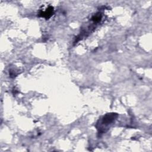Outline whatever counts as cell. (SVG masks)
I'll use <instances>...</instances> for the list:
<instances>
[{"mask_svg": "<svg viewBox=\"0 0 152 152\" xmlns=\"http://www.w3.org/2000/svg\"><path fill=\"white\" fill-rule=\"evenodd\" d=\"M101 19H102V15L100 13H97L95 14L91 18V20L95 23L99 22L101 20Z\"/></svg>", "mask_w": 152, "mask_h": 152, "instance_id": "3957f363", "label": "cell"}, {"mask_svg": "<svg viewBox=\"0 0 152 152\" xmlns=\"http://www.w3.org/2000/svg\"><path fill=\"white\" fill-rule=\"evenodd\" d=\"M118 116V114L115 113H107L103 117L101 123L102 125H105V126H107L109 124L112 123L117 118Z\"/></svg>", "mask_w": 152, "mask_h": 152, "instance_id": "6da1fadb", "label": "cell"}, {"mask_svg": "<svg viewBox=\"0 0 152 152\" xmlns=\"http://www.w3.org/2000/svg\"><path fill=\"white\" fill-rule=\"evenodd\" d=\"M53 11H54L53 7L52 6H49L46 9V10L45 11H40L39 13V16L44 17L46 19H48L53 15Z\"/></svg>", "mask_w": 152, "mask_h": 152, "instance_id": "7a4b0ae2", "label": "cell"}]
</instances>
